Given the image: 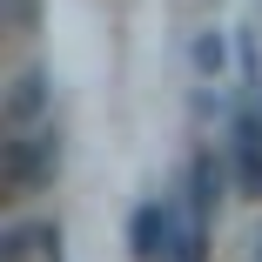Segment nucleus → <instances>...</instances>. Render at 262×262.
I'll use <instances>...</instances> for the list:
<instances>
[{"label":"nucleus","mask_w":262,"mask_h":262,"mask_svg":"<svg viewBox=\"0 0 262 262\" xmlns=\"http://www.w3.org/2000/svg\"><path fill=\"white\" fill-rule=\"evenodd\" d=\"M54 168H61V135H54V121L14 128V141H7V188L34 195V188L54 182Z\"/></svg>","instance_id":"nucleus-1"},{"label":"nucleus","mask_w":262,"mask_h":262,"mask_svg":"<svg viewBox=\"0 0 262 262\" xmlns=\"http://www.w3.org/2000/svg\"><path fill=\"white\" fill-rule=\"evenodd\" d=\"M162 222H168L162 262H208V208L195 195H168L162 202Z\"/></svg>","instance_id":"nucleus-2"},{"label":"nucleus","mask_w":262,"mask_h":262,"mask_svg":"<svg viewBox=\"0 0 262 262\" xmlns=\"http://www.w3.org/2000/svg\"><path fill=\"white\" fill-rule=\"evenodd\" d=\"M40 121H47V74L40 68H20L14 94H7V135L14 128H40Z\"/></svg>","instance_id":"nucleus-3"},{"label":"nucleus","mask_w":262,"mask_h":262,"mask_svg":"<svg viewBox=\"0 0 262 262\" xmlns=\"http://www.w3.org/2000/svg\"><path fill=\"white\" fill-rule=\"evenodd\" d=\"M235 175H242V195H262V115L235 121Z\"/></svg>","instance_id":"nucleus-4"},{"label":"nucleus","mask_w":262,"mask_h":262,"mask_svg":"<svg viewBox=\"0 0 262 262\" xmlns=\"http://www.w3.org/2000/svg\"><path fill=\"white\" fill-rule=\"evenodd\" d=\"M162 242H168V222H162V202H148L135 215V255L141 262H162Z\"/></svg>","instance_id":"nucleus-5"},{"label":"nucleus","mask_w":262,"mask_h":262,"mask_svg":"<svg viewBox=\"0 0 262 262\" xmlns=\"http://www.w3.org/2000/svg\"><path fill=\"white\" fill-rule=\"evenodd\" d=\"M188 61H195V74H202V81H222V68H229L222 34H215V27H202V34H195V47H188Z\"/></svg>","instance_id":"nucleus-6"},{"label":"nucleus","mask_w":262,"mask_h":262,"mask_svg":"<svg viewBox=\"0 0 262 262\" xmlns=\"http://www.w3.org/2000/svg\"><path fill=\"white\" fill-rule=\"evenodd\" d=\"M202 208H215L222 202V168H215V155H195V188H188Z\"/></svg>","instance_id":"nucleus-7"},{"label":"nucleus","mask_w":262,"mask_h":262,"mask_svg":"<svg viewBox=\"0 0 262 262\" xmlns=\"http://www.w3.org/2000/svg\"><path fill=\"white\" fill-rule=\"evenodd\" d=\"M255 262H262V242H255Z\"/></svg>","instance_id":"nucleus-8"},{"label":"nucleus","mask_w":262,"mask_h":262,"mask_svg":"<svg viewBox=\"0 0 262 262\" xmlns=\"http://www.w3.org/2000/svg\"><path fill=\"white\" fill-rule=\"evenodd\" d=\"M255 115H262V101H255Z\"/></svg>","instance_id":"nucleus-9"}]
</instances>
